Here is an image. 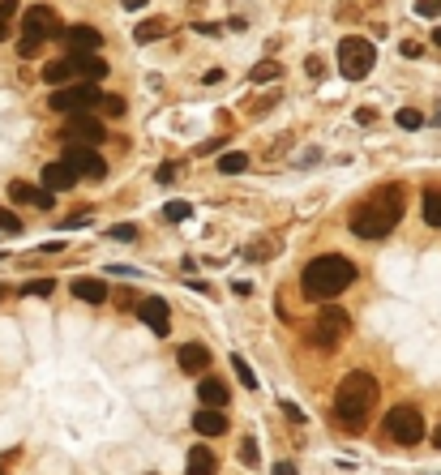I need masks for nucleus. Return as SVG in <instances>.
Returning <instances> with one entry per match:
<instances>
[{
    "label": "nucleus",
    "instance_id": "nucleus-16",
    "mask_svg": "<svg viewBox=\"0 0 441 475\" xmlns=\"http://www.w3.org/2000/svg\"><path fill=\"white\" fill-rule=\"evenodd\" d=\"M43 184L52 189V193H64V189L78 184V171H73L64 159H60V163H47V167H43Z\"/></svg>",
    "mask_w": 441,
    "mask_h": 475
},
{
    "label": "nucleus",
    "instance_id": "nucleus-4",
    "mask_svg": "<svg viewBox=\"0 0 441 475\" xmlns=\"http://www.w3.org/2000/svg\"><path fill=\"white\" fill-rule=\"evenodd\" d=\"M107 73V60L99 56H60L43 69V82L47 86H73V82H99Z\"/></svg>",
    "mask_w": 441,
    "mask_h": 475
},
{
    "label": "nucleus",
    "instance_id": "nucleus-23",
    "mask_svg": "<svg viewBox=\"0 0 441 475\" xmlns=\"http://www.w3.org/2000/svg\"><path fill=\"white\" fill-rule=\"evenodd\" d=\"M424 223H429V227H441V189L424 193Z\"/></svg>",
    "mask_w": 441,
    "mask_h": 475
},
{
    "label": "nucleus",
    "instance_id": "nucleus-2",
    "mask_svg": "<svg viewBox=\"0 0 441 475\" xmlns=\"http://www.w3.org/2000/svg\"><path fill=\"white\" fill-rule=\"evenodd\" d=\"M399 218H403V189L399 184H386L377 189L369 202H364L356 214H352V232L360 240H381L399 227Z\"/></svg>",
    "mask_w": 441,
    "mask_h": 475
},
{
    "label": "nucleus",
    "instance_id": "nucleus-3",
    "mask_svg": "<svg viewBox=\"0 0 441 475\" xmlns=\"http://www.w3.org/2000/svg\"><path fill=\"white\" fill-rule=\"evenodd\" d=\"M356 283V266L338 253H326V257H313L300 274V287L309 300H334L338 291H347Z\"/></svg>",
    "mask_w": 441,
    "mask_h": 475
},
{
    "label": "nucleus",
    "instance_id": "nucleus-44",
    "mask_svg": "<svg viewBox=\"0 0 441 475\" xmlns=\"http://www.w3.org/2000/svg\"><path fill=\"white\" fill-rule=\"evenodd\" d=\"M433 43H437V47H441V26H437V31H433Z\"/></svg>",
    "mask_w": 441,
    "mask_h": 475
},
{
    "label": "nucleus",
    "instance_id": "nucleus-43",
    "mask_svg": "<svg viewBox=\"0 0 441 475\" xmlns=\"http://www.w3.org/2000/svg\"><path fill=\"white\" fill-rule=\"evenodd\" d=\"M433 445L441 449V424H437V429H433Z\"/></svg>",
    "mask_w": 441,
    "mask_h": 475
},
{
    "label": "nucleus",
    "instance_id": "nucleus-25",
    "mask_svg": "<svg viewBox=\"0 0 441 475\" xmlns=\"http://www.w3.org/2000/svg\"><path fill=\"white\" fill-rule=\"evenodd\" d=\"M279 73H283V69H279L275 60H261V64H257V69L249 73V78H253V82H275V78H279Z\"/></svg>",
    "mask_w": 441,
    "mask_h": 475
},
{
    "label": "nucleus",
    "instance_id": "nucleus-34",
    "mask_svg": "<svg viewBox=\"0 0 441 475\" xmlns=\"http://www.w3.org/2000/svg\"><path fill=\"white\" fill-rule=\"evenodd\" d=\"M415 13L420 17H441V0H415Z\"/></svg>",
    "mask_w": 441,
    "mask_h": 475
},
{
    "label": "nucleus",
    "instance_id": "nucleus-22",
    "mask_svg": "<svg viewBox=\"0 0 441 475\" xmlns=\"http://www.w3.org/2000/svg\"><path fill=\"white\" fill-rule=\"evenodd\" d=\"M218 171H223V176H240V171H249V155H244V150H227V155H218Z\"/></svg>",
    "mask_w": 441,
    "mask_h": 475
},
{
    "label": "nucleus",
    "instance_id": "nucleus-24",
    "mask_svg": "<svg viewBox=\"0 0 441 475\" xmlns=\"http://www.w3.org/2000/svg\"><path fill=\"white\" fill-rule=\"evenodd\" d=\"M232 368H236V377L244 381V390H257V377H253V368H249L244 356H232Z\"/></svg>",
    "mask_w": 441,
    "mask_h": 475
},
{
    "label": "nucleus",
    "instance_id": "nucleus-17",
    "mask_svg": "<svg viewBox=\"0 0 441 475\" xmlns=\"http://www.w3.org/2000/svg\"><path fill=\"white\" fill-rule=\"evenodd\" d=\"M193 429H198L202 437H218V433H227V415L218 407H206V411L193 415Z\"/></svg>",
    "mask_w": 441,
    "mask_h": 475
},
{
    "label": "nucleus",
    "instance_id": "nucleus-21",
    "mask_svg": "<svg viewBox=\"0 0 441 475\" xmlns=\"http://www.w3.org/2000/svg\"><path fill=\"white\" fill-rule=\"evenodd\" d=\"M163 35H167V17H146V21H137V31H133L137 43H159Z\"/></svg>",
    "mask_w": 441,
    "mask_h": 475
},
{
    "label": "nucleus",
    "instance_id": "nucleus-35",
    "mask_svg": "<svg viewBox=\"0 0 441 475\" xmlns=\"http://www.w3.org/2000/svg\"><path fill=\"white\" fill-rule=\"evenodd\" d=\"M39 47H43L39 39H26V35H21V39H17V56H35Z\"/></svg>",
    "mask_w": 441,
    "mask_h": 475
},
{
    "label": "nucleus",
    "instance_id": "nucleus-5",
    "mask_svg": "<svg viewBox=\"0 0 441 475\" xmlns=\"http://www.w3.org/2000/svg\"><path fill=\"white\" fill-rule=\"evenodd\" d=\"M373 64H377V47L369 43V39H360V35H347L338 43V73L347 82H364L373 73Z\"/></svg>",
    "mask_w": 441,
    "mask_h": 475
},
{
    "label": "nucleus",
    "instance_id": "nucleus-14",
    "mask_svg": "<svg viewBox=\"0 0 441 475\" xmlns=\"http://www.w3.org/2000/svg\"><path fill=\"white\" fill-rule=\"evenodd\" d=\"M180 368L189 372V377H202V372H210V347H206V343H184V347H180Z\"/></svg>",
    "mask_w": 441,
    "mask_h": 475
},
{
    "label": "nucleus",
    "instance_id": "nucleus-40",
    "mask_svg": "<svg viewBox=\"0 0 441 475\" xmlns=\"http://www.w3.org/2000/svg\"><path fill=\"white\" fill-rule=\"evenodd\" d=\"M232 291H236V295H249V291H253V283H249V279H236V283H232Z\"/></svg>",
    "mask_w": 441,
    "mask_h": 475
},
{
    "label": "nucleus",
    "instance_id": "nucleus-29",
    "mask_svg": "<svg viewBox=\"0 0 441 475\" xmlns=\"http://www.w3.org/2000/svg\"><path fill=\"white\" fill-rule=\"evenodd\" d=\"M133 236H137L133 223H116V227H107V240H133Z\"/></svg>",
    "mask_w": 441,
    "mask_h": 475
},
{
    "label": "nucleus",
    "instance_id": "nucleus-15",
    "mask_svg": "<svg viewBox=\"0 0 441 475\" xmlns=\"http://www.w3.org/2000/svg\"><path fill=\"white\" fill-rule=\"evenodd\" d=\"M9 197H13V202H21V206H39V210L52 206V189H35L26 180H13L9 184Z\"/></svg>",
    "mask_w": 441,
    "mask_h": 475
},
{
    "label": "nucleus",
    "instance_id": "nucleus-33",
    "mask_svg": "<svg viewBox=\"0 0 441 475\" xmlns=\"http://www.w3.org/2000/svg\"><path fill=\"white\" fill-rule=\"evenodd\" d=\"M103 107H107V116H125V112H129L120 94H103Z\"/></svg>",
    "mask_w": 441,
    "mask_h": 475
},
{
    "label": "nucleus",
    "instance_id": "nucleus-30",
    "mask_svg": "<svg viewBox=\"0 0 441 475\" xmlns=\"http://www.w3.org/2000/svg\"><path fill=\"white\" fill-rule=\"evenodd\" d=\"M52 279H35V283H26V287H21V291H26V295H52Z\"/></svg>",
    "mask_w": 441,
    "mask_h": 475
},
{
    "label": "nucleus",
    "instance_id": "nucleus-12",
    "mask_svg": "<svg viewBox=\"0 0 441 475\" xmlns=\"http://www.w3.org/2000/svg\"><path fill=\"white\" fill-rule=\"evenodd\" d=\"M64 43H69V56H99L103 35L94 31V26H69L64 31Z\"/></svg>",
    "mask_w": 441,
    "mask_h": 475
},
{
    "label": "nucleus",
    "instance_id": "nucleus-11",
    "mask_svg": "<svg viewBox=\"0 0 441 475\" xmlns=\"http://www.w3.org/2000/svg\"><path fill=\"white\" fill-rule=\"evenodd\" d=\"M64 137H69V141H78V146H99L107 133H103V124L94 120L90 112H78V116H69V124H64Z\"/></svg>",
    "mask_w": 441,
    "mask_h": 475
},
{
    "label": "nucleus",
    "instance_id": "nucleus-45",
    "mask_svg": "<svg viewBox=\"0 0 441 475\" xmlns=\"http://www.w3.org/2000/svg\"><path fill=\"white\" fill-rule=\"evenodd\" d=\"M0 471H5V458H0Z\"/></svg>",
    "mask_w": 441,
    "mask_h": 475
},
{
    "label": "nucleus",
    "instance_id": "nucleus-37",
    "mask_svg": "<svg viewBox=\"0 0 441 475\" xmlns=\"http://www.w3.org/2000/svg\"><path fill=\"white\" fill-rule=\"evenodd\" d=\"M159 180H163V184L176 180V163H163V167H159Z\"/></svg>",
    "mask_w": 441,
    "mask_h": 475
},
{
    "label": "nucleus",
    "instance_id": "nucleus-38",
    "mask_svg": "<svg viewBox=\"0 0 441 475\" xmlns=\"http://www.w3.org/2000/svg\"><path fill=\"white\" fill-rule=\"evenodd\" d=\"M202 82H206V86H214V82H223V69H206V73H202Z\"/></svg>",
    "mask_w": 441,
    "mask_h": 475
},
{
    "label": "nucleus",
    "instance_id": "nucleus-6",
    "mask_svg": "<svg viewBox=\"0 0 441 475\" xmlns=\"http://www.w3.org/2000/svg\"><path fill=\"white\" fill-rule=\"evenodd\" d=\"M94 103H103V90L94 82H73V86H56L47 107L60 112V116H78V112H90Z\"/></svg>",
    "mask_w": 441,
    "mask_h": 475
},
{
    "label": "nucleus",
    "instance_id": "nucleus-36",
    "mask_svg": "<svg viewBox=\"0 0 441 475\" xmlns=\"http://www.w3.org/2000/svg\"><path fill=\"white\" fill-rule=\"evenodd\" d=\"M283 415H287V420H291V424H300V420H304V411H300V407H296V403H283Z\"/></svg>",
    "mask_w": 441,
    "mask_h": 475
},
{
    "label": "nucleus",
    "instance_id": "nucleus-27",
    "mask_svg": "<svg viewBox=\"0 0 441 475\" xmlns=\"http://www.w3.org/2000/svg\"><path fill=\"white\" fill-rule=\"evenodd\" d=\"M13 13H17V0H0V39L9 35V21H13Z\"/></svg>",
    "mask_w": 441,
    "mask_h": 475
},
{
    "label": "nucleus",
    "instance_id": "nucleus-10",
    "mask_svg": "<svg viewBox=\"0 0 441 475\" xmlns=\"http://www.w3.org/2000/svg\"><path fill=\"white\" fill-rule=\"evenodd\" d=\"M21 35L47 43L52 35H64V31H60V17H56L52 9H43V5H39V9H26V17H21Z\"/></svg>",
    "mask_w": 441,
    "mask_h": 475
},
{
    "label": "nucleus",
    "instance_id": "nucleus-28",
    "mask_svg": "<svg viewBox=\"0 0 441 475\" xmlns=\"http://www.w3.org/2000/svg\"><path fill=\"white\" fill-rule=\"evenodd\" d=\"M420 124H424V116L415 112V107H403L399 112V129H420Z\"/></svg>",
    "mask_w": 441,
    "mask_h": 475
},
{
    "label": "nucleus",
    "instance_id": "nucleus-31",
    "mask_svg": "<svg viewBox=\"0 0 441 475\" xmlns=\"http://www.w3.org/2000/svg\"><path fill=\"white\" fill-rule=\"evenodd\" d=\"M304 73H309L313 82H322V78H326V64H322V56H309V60H304Z\"/></svg>",
    "mask_w": 441,
    "mask_h": 475
},
{
    "label": "nucleus",
    "instance_id": "nucleus-13",
    "mask_svg": "<svg viewBox=\"0 0 441 475\" xmlns=\"http://www.w3.org/2000/svg\"><path fill=\"white\" fill-rule=\"evenodd\" d=\"M137 317L146 321V326H150V334H167L171 330V313H167V304H163V300L159 295H150V300H141V304H137Z\"/></svg>",
    "mask_w": 441,
    "mask_h": 475
},
{
    "label": "nucleus",
    "instance_id": "nucleus-18",
    "mask_svg": "<svg viewBox=\"0 0 441 475\" xmlns=\"http://www.w3.org/2000/svg\"><path fill=\"white\" fill-rule=\"evenodd\" d=\"M184 471H189V475H214L218 463H214V454H210V445H193V449H189Z\"/></svg>",
    "mask_w": 441,
    "mask_h": 475
},
{
    "label": "nucleus",
    "instance_id": "nucleus-42",
    "mask_svg": "<svg viewBox=\"0 0 441 475\" xmlns=\"http://www.w3.org/2000/svg\"><path fill=\"white\" fill-rule=\"evenodd\" d=\"M120 5H125L129 13H137V9H146V0H120Z\"/></svg>",
    "mask_w": 441,
    "mask_h": 475
},
{
    "label": "nucleus",
    "instance_id": "nucleus-9",
    "mask_svg": "<svg viewBox=\"0 0 441 475\" xmlns=\"http://www.w3.org/2000/svg\"><path fill=\"white\" fill-rule=\"evenodd\" d=\"M64 163H69L73 171H78V176H86V180H103V176H107V163L99 159V150H94V146H78V141H69Z\"/></svg>",
    "mask_w": 441,
    "mask_h": 475
},
{
    "label": "nucleus",
    "instance_id": "nucleus-8",
    "mask_svg": "<svg viewBox=\"0 0 441 475\" xmlns=\"http://www.w3.org/2000/svg\"><path fill=\"white\" fill-rule=\"evenodd\" d=\"M386 437L399 441V445H420V437H424V415H420V407L399 403L395 411L386 415Z\"/></svg>",
    "mask_w": 441,
    "mask_h": 475
},
{
    "label": "nucleus",
    "instance_id": "nucleus-19",
    "mask_svg": "<svg viewBox=\"0 0 441 475\" xmlns=\"http://www.w3.org/2000/svg\"><path fill=\"white\" fill-rule=\"evenodd\" d=\"M73 295L86 300V304H107V283L103 279H78L73 283Z\"/></svg>",
    "mask_w": 441,
    "mask_h": 475
},
{
    "label": "nucleus",
    "instance_id": "nucleus-1",
    "mask_svg": "<svg viewBox=\"0 0 441 475\" xmlns=\"http://www.w3.org/2000/svg\"><path fill=\"white\" fill-rule=\"evenodd\" d=\"M373 407H377V377L364 372V368L347 372V377L338 381V390H334V420L347 433H360L364 424H369Z\"/></svg>",
    "mask_w": 441,
    "mask_h": 475
},
{
    "label": "nucleus",
    "instance_id": "nucleus-41",
    "mask_svg": "<svg viewBox=\"0 0 441 475\" xmlns=\"http://www.w3.org/2000/svg\"><path fill=\"white\" fill-rule=\"evenodd\" d=\"M275 475H296V463H275Z\"/></svg>",
    "mask_w": 441,
    "mask_h": 475
},
{
    "label": "nucleus",
    "instance_id": "nucleus-39",
    "mask_svg": "<svg viewBox=\"0 0 441 475\" xmlns=\"http://www.w3.org/2000/svg\"><path fill=\"white\" fill-rule=\"evenodd\" d=\"M86 223H90V214H73V218H64V227L73 232V227H86Z\"/></svg>",
    "mask_w": 441,
    "mask_h": 475
},
{
    "label": "nucleus",
    "instance_id": "nucleus-20",
    "mask_svg": "<svg viewBox=\"0 0 441 475\" xmlns=\"http://www.w3.org/2000/svg\"><path fill=\"white\" fill-rule=\"evenodd\" d=\"M198 394H202V403L206 407H227V386L218 381V377H202V386H198Z\"/></svg>",
    "mask_w": 441,
    "mask_h": 475
},
{
    "label": "nucleus",
    "instance_id": "nucleus-32",
    "mask_svg": "<svg viewBox=\"0 0 441 475\" xmlns=\"http://www.w3.org/2000/svg\"><path fill=\"white\" fill-rule=\"evenodd\" d=\"M240 463H244V467H257V441H253V437L240 445Z\"/></svg>",
    "mask_w": 441,
    "mask_h": 475
},
{
    "label": "nucleus",
    "instance_id": "nucleus-7",
    "mask_svg": "<svg viewBox=\"0 0 441 475\" xmlns=\"http://www.w3.org/2000/svg\"><path fill=\"white\" fill-rule=\"evenodd\" d=\"M347 330H352V317L343 309H322L317 321H313V330H309V343L317 352H334V347L347 338Z\"/></svg>",
    "mask_w": 441,
    "mask_h": 475
},
{
    "label": "nucleus",
    "instance_id": "nucleus-26",
    "mask_svg": "<svg viewBox=\"0 0 441 475\" xmlns=\"http://www.w3.org/2000/svg\"><path fill=\"white\" fill-rule=\"evenodd\" d=\"M163 214H167L171 223H184V218L193 214V206H189V202H180V197H176V202H167V206H163Z\"/></svg>",
    "mask_w": 441,
    "mask_h": 475
}]
</instances>
